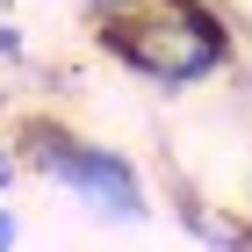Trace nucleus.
<instances>
[{
	"instance_id": "nucleus-6",
	"label": "nucleus",
	"mask_w": 252,
	"mask_h": 252,
	"mask_svg": "<svg viewBox=\"0 0 252 252\" xmlns=\"http://www.w3.org/2000/svg\"><path fill=\"white\" fill-rule=\"evenodd\" d=\"M15 238H22V223H15V216H7V202H0V252L15 245Z\"/></svg>"
},
{
	"instance_id": "nucleus-5",
	"label": "nucleus",
	"mask_w": 252,
	"mask_h": 252,
	"mask_svg": "<svg viewBox=\"0 0 252 252\" xmlns=\"http://www.w3.org/2000/svg\"><path fill=\"white\" fill-rule=\"evenodd\" d=\"M0 58H22V36H15V22H0Z\"/></svg>"
},
{
	"instance_id": "nucleus-1",
	"label": "nucleus",
	"mask_w": 252,
	"mask_h": 252,
	"mask_svg": "<svg viewBox=\"0 0 252 252\" xmlns=\"http://www.w3.org/2000/svg\"><path fill=\"white\" fill-rule=\"evenodd\" d=\"M94 51L116 58L123 72L166 87V94L202 87V79H216V72L238 65L231 15L216 0H137L123 15H101L94 22Z\"/></svg>"
},
{
	"instance_id": "nucleus-3",
	"label": "nucleus",
	"mask_w": 252,
	"mask_h": 252,
	"mask_svg": "<svg viewBox=\"0 0 252 252\" xmlns=\"http://www.w3.org/2000/svg\"><path fill=\"white\" fill-rule=\"evenodd\" d=\"M15 173H22V152H15V144H0V194L15 188Z\"/></svg>"
},
{
	"instance_id": "nucleus-4",
	"label": "nucleus",
	"mask_w": 252,
	"mask_h": 252,
	"mask_svg": "<svg viewBox=\"0 0 252 252\" xmlns=\"http://www.w3.org/2000/svg\"><path fill=\"white\" fill-rule=\"evenodd\" d=\"M79 7H87V15L101 22V15H123V7H137V0H79Z\"/></svg>"
},
{
	"instance_id": "nucleus-2",
	"label": "nucleus",
	"mask_w": 252,
	"mask_h": 252,
	"mask_svg": "<svg viewBox=\"0 0 252 252\" xmlns=\"http://www.w3.org/2000/svg\"><path fill=\"white\" fill-rule=\"evenodd\" d=\"M15 152H22L29 173L65 180L72 194H87L101 216H144L152 209V202H144V173L123 158V144L79 137V130H65L58 116H22L15 123Z\"/></svg>"
}]
</instances>
